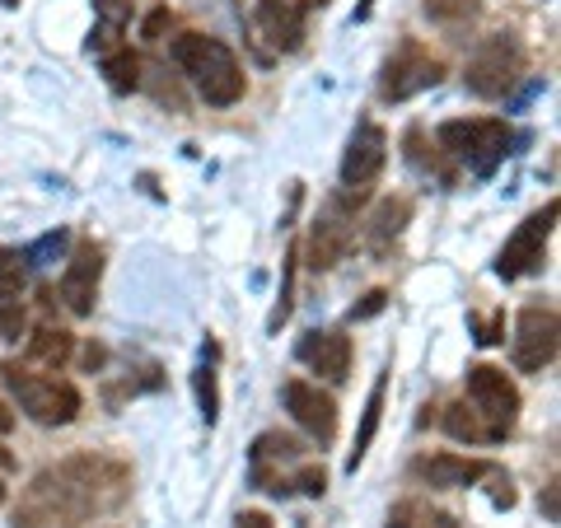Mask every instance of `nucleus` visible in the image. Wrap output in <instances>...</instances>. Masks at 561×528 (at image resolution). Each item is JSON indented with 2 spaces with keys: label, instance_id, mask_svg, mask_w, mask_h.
<instances>
[{
  "label": "nucleus",
  "instance_id": "obj_11",
  "mask_svg": "<svg viewBox=\"0 0 561 528\" xmlns=\"http://www.w3.org/2000/svg\"><path fill=\"white\" fill-rule=\"evenodd\" d=\"M383 164H389V131L379 122H360L346 140V154H342V183L346 187H370Z\"/></svg>",
  "mask_w": 561,
  "mask_h": 528
},
{
  "label": "nucleus",
  "instance_id": "obj_24",
  "mask_svg": "<svg viewBox=\"0 0 561 528\" xmlns=\"http://www.w3.org/2000/svg\"><path fill=\"white\" fill-rule=\"evenodd\" d=\"M103 76H108V84L117 94H131L140 84V57H131L127 47H113L103 51Z\"/></svg>",
  "mask_w": 561,
  "mask_h": 528
},
{
  "label": "nucleus",
  "instance_id": "obj_36",
  "mask_svg": "<svg viewBox=\"0 0 561 528\" xmlns=\"http://www.w3.org/2000/svg\"><path fill=\"white\" fill-rule=\"evenodd\" d=\"M0 505H5V482H0Z\"/></svg>",
  "mask_w": 561,
  "mask_h": 528
},
{
  "label": "nucleus",
  "instance_id": "obj_6",
  "mask_svg": "<svg viewBox=\"0 0 561 528\" xmlns=\"http://www.w3.org/2000/svg\"><path fill=\"white\" fill-rule=\"evenodd\" d=\"M519 70H524L519 38L515 33H491V38H482V47L468 57L463 84H468V94H478V99H501V94H511Z\"/></svg>",
  "mask_w": 561,
  "mask_h": 528
},
{
  "label": "nucleus",
  "instance_id": "obj_27",
  "mask_svg": "<svg viewBox=\"0 0 561 528\" xmlns=\"http://www.w3.org/2000/svg\"><path fill=\"white\" fill-rule=\"evenodd\" d=\"M66 243H70V234L66 230H51V234H43L33 249L24 253V267H47L51 257H61L66 253Z\"/></svg>",
  "mask_w": 561,
  "mask_h": 528
},
{
  "label": "nucleus",
  "instance_id": "obj_22",
  "mask_svg": "<svg viewBox=\"0 0 561 528\" xmlns=\"http://www.w3.org/2000/svg\"><path fill=\"white\" fill-rule=\"evenodd\" d=\"M253 468L262 463H305V445L295 435H280V431H267V435H257L253 439Z\"/></svg>",
  "mask_w": 561,
  "mask_h": 528
},
{
  "label": "nucleus",
  "instance_id": "obj_18",
  "mask_svg": "<svg viewBox=\"0 0 561 528\" xmlns=\"http://www.w3.org/2000/svg\"><path fill=\"white\" fill-rule=\"evenodd\" d=\"M70 356H76V337H70L66 328H33V337H28V360L33 365H47V369H61Z\"/></svg>",
  "mask_w": 561,
  "mask_h": 528
},
{
  "label": "nucleus",
  "instance_id": "obj_13",
  "mask_svg": "<svg viewBox=\"0 0 561 528\" xmlns=\"http://www.w3.org/2000/svg\"><path fill=\"white\" fill-rule=\"evenodd\" d=\"M99 280H103V249L94 239H84L76 249V257H70L66 276H61V299H66V309L76 313V319H90L94 313Z\"/></svg>",
  "mask_w": 561,
  "mask_h": 528
},
{
  "label": "nucleus",
  "instance_id": "obj_19",
  "mask_svg": "<svg viewBox=\"0 0 561 528\" xmlns=\"http://www.w3.org/2000/svg\"><path fill=\"white\" fill-rule=\"evenodd\" d=\"M94 14H99V28L90 33V51H113L122 28L131 24V0H94Z\"/></svg>",
  "mask_w": 561,
  "mask_h": 528
},
{
  "label": "nucleus",
  "instance_id": "obj_26",
  "mask_svg": "<svg viewBox=\"0 0 561 528\" xmlns=\"http://www.w3.org/2000/svg\"><path fill=\"white\" fill-rule=\"evenodd\" d=\"M24 290V253L0 249V299H14Z\"/></svg>",
  "mask_w": 561,
  "mask_h": 528
},
{
  "label": "nucleus",
  "instance_id": "obj_31",
  "mask_svg": "<svg viewBox=\"0 0 561 528\" xmlns=\"http://www.w3.org/2000/svg\"><path fill=\"white\" fill-rule=\"evenodd\" d=\"M472 332H478V346H496L505 332V313H491V319H472Z\"/></svg>",
  "mask_w": 561,
  "mask_h": 528
},
{
  "label": "nucleus",
  "instance_id": "obj_5",
  "mask_svg": "<svg viewBox=\"0 0 561 528\" xmlns=\"http://www.w3.org/2000/svg\"><path fill=\"white\" fill-rule=\"evenodd\" d=\"M468 408L478 412L486 445H501L505 435L515 431L519 421V389L511 383V375L496 365H472L468 369Z\"/></svg>",
  "mask_w": 561,
  "mask_h": 528
},
{
  "label": "nucleus",
  "instance_id": "obj_16",
  "mask_svg": "<svg viewBox=\"0 0 561 528\" xmlns=\"http://www.w3.org/2000/svg\"><path fill=\"white\" fill-rule=\"evenodd\" d=\"M491 472H496V463L459 459V454H431V459L412 463V478L426 482V486H472V482H486Z\"/></svg>",
  "mask_w": 561,
  "mask_h": 528
},
{
  "label": "nucleus",
  "instance_id": "obj_2",
  "mask_svg": "<svg viewBox=\"0 0 561 528\" xmlns=\"http://www.w3.org/2000/svg\"><path fill=\"white\" fill-rule=\"evenodd\" d=\"M173 61L197 84V94L210 108H230V103H239L243 90H249L239 57L220 38H210V33H183V38H173Z\"/></svg>",
  "mask_w": 561,
  "mask_h": 528
},
{
  "label": "nucleus",
  "instance_id": "obj_10",
  "mask_svg": "<svg viewBox=\"0 0 561 528\" xmlns=\"http://www.w3.org/2000/svg\"><path fill=\"white\" fill-rule=\"evenodd\" d=\"M313 5H323V0H257V10H253L257 38L272 51H295L305 43Z\"/></svg>",
  "mask_w": 561,
  "mask_h": 528
},
{
  "label": "nucleus",
  "instance_id": "obj_25",
  "mask_svg": "<svg viewBox=\"0 0 561 528\" xmlns=\"http://www.w3.org/2000/svg\"><path fill=\"white\" fill-rule=\"evenodd\" d=\"M445 431L454 439H463V445H486V431H482V421H478V412H472L468 402H449L445 408Z\"/></svg>",
  "mask_w": 561,
  "mask_h": 528
},
{
  "label": "nucleus",
  "instance_id": "obj_32",
  "mask_svg": "<svg viewBox=\"0 0 561 528\" xmlns=\"http://www.w3.org/2000/svg\"><path fill=\"white\" fill-rule=\"evenodd\" d=\"M383 299H389L383 290H370V295H365V305H360V309H351V319H375V313L383 309Z\"/></svg>",
  "mask_w": 561,
  "mask_h": 528
},
{
  "label": "nucleus",
  "instance_id": "obj_20",
  "mask_svg": "<svg viewBox=\"0 0 561 528\" xmlns=\"http://www.w3.org/2000/svg\"><path fill=\"white\" fill-rule=\"evenodd\" d=\"M389 528H463V524L454 519L449 509L412 496V501H398V505L389 509Z\"/></svg>",
  "mask_w": 561,
  "mask_h": 528
},
{
  "label": "nucleus",
  "instance_id": "obj_29",
  "mask_svg": "<svg viewBox=\"0 0 561 528\" xmlns=\"http://www.w3.org/2000/svg\"><path fill=\"white\" fill-rule=\"evenodd\" d=\"M20 332H24L20 299H0V342H20Z\"/></svg>",
  "mask_w": 561,
  "mask_h": 528
},
{
  "label": "nucleus",
  "instance_id": "obj_8",
  "mask_svg": "<svg viewBox=\"0 0 561 528\" xmlns=\"http://www.w3.org/2000/svg\"><path fill=\"white\" fill-rule=\"evenodd\" d=\"M557 202H548L542 210H534L529 220L519 225V230L505 239V249H501V257H496V276L501 280H519V276H534V272H542V253H548V239H552V230H557Z\"/></svg>",
  "mask_w": 561,
  "mask_h": 528
},
{
  "label": "nucleus",
  "instance_id": "obj_30",
  "mask_svg": "<svg viewBox=\"0 0 561 528\" xmlns=\"http://www.w3.org/2000/svg\"><path fill=\"white\" fill-rule=\"evenodd\" d=\"M290 276H295V253L286 257V286H280V299H276V309H272V319H267V328H272V332L290 319Z\"/></svg>",
  "mask_w": 561,
  "mask_h": 528
},
{
  "label": "nucleus",
  "instance_id": "obj_35",
  "mask_svg": "<svg viewBox=\"0 0 561 528\" xmlns=\"http://www.w3.org/2000/svg\"><path fill=\"white\" fill-rule=\"evenodd\" d=\"M10 468H14V459H10V449L0 445V472H10Z\"/></svg>",
  "mask_w": 561,
  "mask_h": 528
},
{
  "label": "nucleus",
  "instance_id": "obj_15",
  "mask_svg": "<svg viewBox=\"0 0 561 528\" xmlns=\"http://www.w3.org/2000/svg\"><path fill=\"white\" fill-rule=\"evenodd\" d=\"M295 356H300L313 375H323L332 383H342L351 375V337L346 332H305L300 346H295Z\"/></svg>",
  "mask_w": 561,
  "mask_h": 528
},
{
  "label": "nucleus",
  "instance_id": "obj_9",
  "mask_svg": "<svg viewBox=\"0 0 561 528\" xmlns=\"http://www.w3.org/2000/svg\"><path fill=\"white\" fill-rule=\"evenodd\" d=\"M561 323L552 305H524L515 319V369L519 375H542L557 360Z\"/></svg>",
  "mask_w": 561,
  "mask_h": 528
},
{
  "label": "nucleus",
  "instance_id": "obj_3",
  "mask_svg": "<svg viewBox=\"0 0 561 528\" xmlns=\"http://www.w3.org/2000/svg\"><path fill=\"white\" fill-rule=\"evenodd\" d=\"M0 379H5L10 398L20 402V412L33 421V426H47V431L70 426V421L80 416V408H84V398H80L76 383H66L57 375H33V369L20 365V360L0 365Z\"/></svg>",
  "mask_w": 561,
  "mask_h": 528
},
{
  "label": "nucleus",
  "instance_id": "obj_7",
  "mask_svg": "<svg viewBox=\"0 0 561 528\" xmlns=\"http://www.w3.org/2000/svg\"><path fill=\"white\" fill-rule=\"evenodd\" d=\"M440 80H445V61H440V57H431L426 47L408 38L389 61H383L379 94L389 99V103H408V99H416V94L435 90Z\"/></svg>",
  "mask_w": 561,
  "mask_h": 528
},
{
  "label": "nucleus",
  "instance_id": "obj_12",
  "mask_svg": "<svg viewBox=\"0 0 561 528\" xmlns=\"http://www.w3.org/2000/svg\"><path fill=\"white\" fill-rule=\"evenodd\" d=\"M286 412L295 416V426L309 431V439H319V445H332L337 439V402L328 393H319V383H305V379H290L286 389Z\"/></svg>",
  "mask_w": 561,
  "mask_h": 528
},
{
  "label": "nucleus",
  "instance_id": "obj_17",
  "mask_svg": "<svg viewBox=\"0 0 561 528\" xmlns=\"http://www.w3.org/2000/svg\"><path fill=\"white\" fill-rule=\"evenodd\" d=\"M408 220H412V202H408V197L379 202L375 220H370V253H375V257H389V249L402 239V230H408Z\"/></svg>",
  "mask_w": 561,
  "mask_h": 528
},
{
  "label": "nucleus",
  "instance_id": "obj_21",
  "mask_svg": "<svg viewBox=\"0 0 561 528\" xmlns=\"http://www.w3.org/2000/svg\"><path fill=\"white\" fill-rule=\"evenodd\" d=\"M383 393H389V375H379L370 398H365V416H360L356 449H351V459H346V472H356L365 463V454H370V445H375V431H379V416H383Z\"/></svg>",
  "mask_w": 561,
  "mask_h": 528
},
{
  "label": "nucleus",
  "instance_id": "obj_23",
  "mask_svg": "<svg viewBox=\"0 0 561 528\" xmlns=\"http://www.w3.org/2000/svg\"><path fill=\"white\" fill-rule=\"evenodd\" d=\"M421 10L440 28H468L482 14V0H421Z\"/></svg>",
  "mask_w": 561,
  "mask_h": 528
},
{
  "label": "nucleus",
  "instance_id": "obj_34",
  "mask_svg": "<svg viewBox=\"0 0 561 528\" xmlns=\"http://www.w3.org/2000/svg\"><path fill=\"white\" fill-rule=\"evenodd\" d=\"M10 426H14V412H10V408H5V402H0V435H5V431H10Z\"/></svg>",
  "mask_w": 561,
  "mask_h": 528
},
{
  "label": "nucleus",
  "instance_id": "obj_14",
  "mask_svg": "<svg viewBox=\"0 0 561 528\" xmlns=\"http://www.w3.org/2000/svg\"><path fill=\"white\" fill-rule=\"evenodd\" d=\"M351 249V216H346V197L328 202V210L313 220V234H309V267L313 272H328L337 267Z\"/></svg>",
  "mask_w": 561,
  "mask_h": 528
},
{
  "label": "nucleus",
  "instance_id": "obj_33",
  "mask_svg": "<svg viewBox=\"0 0 561 528\" xmlns=\"http://www.w3.org/2000/svg\"><path fill=\"white\" fill-rule=\"evenodd\" d=\"M234 528H276V524L262 515V509H243V515L234 519Z\"/></svg>",
  "mask_w": 561,
  "mask_h": 528
},
{
  "label": "nucleus",
  "instance_id": "obj_28",
  "mask_svg": "<svg viewBox=\"0 0 561 528\" xmlns=\"http://www.w3.org/2000/svg\"><path fill=\"white\" fill-rule=\"evenodd\" d=\"M197 402H202L206 426H216V416H220V389H216V369H210V365L197 369Z\"/></svg>",
  "mask_w": 561,
  "mask_h": 528
},
{
  "label": "nucleus",
  "instance_id": "obj_4",
  "mask_svg": "<svg viewBox=\"0 0 561 528\" xmlns=\"http://www.w3.org/2000/svg\"><path fill=\"white\" fill-rule=\"evenodd\" d=\"M435 140L445 146V154L468 164L472 179H491L505 164V154H511V127L501 117H472V122L454 117L435 131Z\"/></svg>",
  "mask_w": 561,
  "mask_h": 528
},
{
  "label": "nucleus",
  "instance_id": "obj_1",
  "mask_svg": "<svg viewBox=\"0 0 561 528\" xmlns=\"http://www.w3.org/2000/svg\"><path fill=\"white\" fill-rule=\"evenodd\" d=\"M131 496V468L108 454H70L43 468L14 505V528H80Z\"/></svg>",
  "mask_w": 561,
  "mask_h": 528
}]
</instances>
